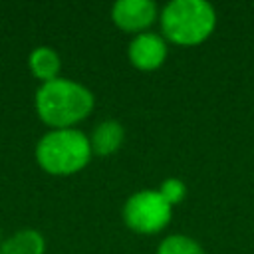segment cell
Wrapping results in <instances>:
<instances>
[{
  "label": "cell",
  "mask_w": 254,
  "mask_h": 254,
  "mask_svg": "<svg viewBox=\"0 0 254 254\" xmlns=\"http://www.w3.org/2000/svg\"><path fill=\"white\" fill-rule=\"evenodd\" d=\"M173 206L161 196L159 190H137L123 204V220L135 232L151 234L159 232L171 220Z\"/></svg>",
  "instance_id": "277c9868"
},
{
  "label": "cell",
  "mask_w": 254,
  "mask_h": 254,
  "mask_svg": "<svg viewBox=\"0 0 254 254\" xmlns=\"http://www.w3.org/2000/svg\"><path fill=\"white\" fill-rule=\"evenodd\" d=\"M129 60L139 69H157L167 58V44L155 32H141L129 44Z\"/></svg>",
  "instance_id": "8992f818"
},
{
  "label": "cell",
  "mask_w": 254,
  "mask_h": 254,
  "mask_svg": "<svg viewBox=\"0 0 254 254\" xmlns=\"http://www.w3.org/2000/svg\"><path fill=\"white\" fill-rule=\"evenodd\" d=\"M159 192H161V196L171 204V206H175V204H179L183 198H185V194H187V187H185V183L181 181V179H167L163 185H161V189H159Z\"/></svg>",
  "instance_id": "8fae6325"
},
{
  "label": "cell",
  "mask_w": 254,
  "mask_h": 254,
  "mask_svg": "<svg viewBox=\"0 0 254 254\" xmlns=\"http://www.w3.org/2000/svg\"><path fill=\"white\" fill-rule=\"evenodd\" d=\"M157 254H204L202 246L185 234H171L161 240Z\"/></svg>",
  "instance_id": "30bf717a"
},
{
  "label": "cell",
  "mask_w": 254,
  "mask_h": 254,
  "mask_svg": "<svg viewBox=\"0 0 254 254\" xmlns=\"http://www.w3.org/2000/svg\"><path fill=\"white\" fill-rule=\"evenodd\" d=\"M28 65L32 69V73L42 79V83L52 81L58 77L60 73V56L48 48V46H40L36 50H32L30 58H28Z\"/></svg>",
  "instance_id": "9c48e42d"
},
{
  "label": "cell",
  "mask_w": 254,
  "mask_h": 254,
  "mask_svg": "<svg viewBox=\"0 0 254 254\" xmlns=\"http://www.w3.org/2000/svg\"><path fill=\"white\" fill-rule=\"evenodd\" d=\"M214 24L216 14L206 0H171L161 12L165 36L183 46H192L208 38Z\"/></svg>",
  "instance_id": "3957f363"
},
{
  "label": "cell",
  "mask_w": 254,
  "mask_h": 254,
  "mask_svg": "<svg viewBox=\"0 0 254 254\" xmlns=\"http://www.w3.org/2000/svg\"><path fill=\"white\" fill-rule=\"evenodd\" d=\"M113 22L125 32H139L157 18V6L151 0H117L111 8Z\"/></svg>",
  "instance_id": "5b68a950"
},
{
  "label": "cell",
  "mask_w": 254,
  "mask_h": 254,
  "mask_svg": "<svg viewBox=\"0 0 254 254\" xmlns=\"http://www.w3.org/2000/svg\"><path fill=\"white\" fill-rule=\"evenodd\" d=\"M123 137H125V131L119 121H115V119L101 121L89 139L91 151L97 155H111L121 147Z\"/></svg>",
  "instance_id": "52a82bcc"
},
{
  "label": "cell",
  "mask_w": 254,
  "mask_h": 254,
  "mask_svg": "<svg viewBox=\"0 0 254 254\" xmlns=\"http://www.w3.org/2000/svg\"><path fill=\"white\" fill-rule=\"evenodd\" d=\"M93 109V93L71 79L56 77L36 91V111L40 119L54 129H69L85 119Z\"/></svg>",
  "instance_id": "6da1fadb"
},
{
  "label": "cell",
  "mask_w": 254,
  "mask_h": 254,
  "mask_svg": "<svg viewBox=\"0 0 254 254\" xmlns=\"http://www.w3.org/2000/svg\"><path fill=\"white\" fill-rule=\"evenodd\" d=\"M91 143L77 129H52L36 145V161L50 175H71L91 159Z\"/></svg>",
  "instance_id": "7a4b0ae2"
},
{
  "label": "cell",
  "mask_w": 254,
  "mask_h": 254,
  "mask_svg": "<svg viewBox=\"0 0 254 254\" xmlns=\"http://www.w3.org/2000/svg\"><path fill=\"white\" fill-rule=\"evenodd\" d=\"M44 250H46L44 236L32 228L18 230L0 244V254H44Z\"/></svg>",
  "instance_id": "ba28073f"
}]
</instances>
